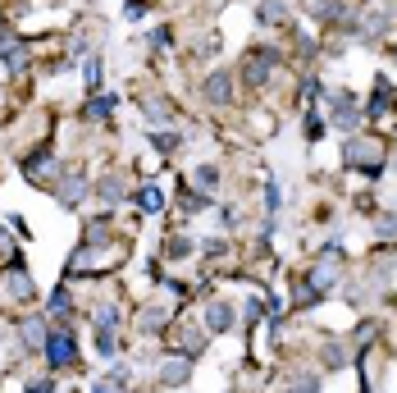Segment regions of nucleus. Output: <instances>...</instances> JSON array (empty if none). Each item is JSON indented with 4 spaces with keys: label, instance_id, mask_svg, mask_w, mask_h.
Segmentation results:
<instances>
[{
    "label": "nucleus",
    "instance_id": "b1692460",
    "mask_svg": "<svg viewBox=\"0 0 397 393\" xmlns=\"http://www.w3.org/2000/svg\"><path fill=\"white\" fill-rule=\"evenodd\" d=\"M188 251H192L188 238H169V256H188Z\"/></svg>",
    "mask_w": 397,
    "mask_h": 393
},
{
    "label": "nucleus",
    "instance_id": "7ed1b4c3",
    "mask_svg": "<svg viewBox=\"0 0 397 393\" xmlns=\"http://www.w3.org/2000/svg\"><path fill=\"white\" fill-rule=\"evenodd\" d=\"M46 357H51V366H55V371L73 366V357H78L73 334H51V339H46Z\"/></svg>",
    "mask_w": 397,
    "mask_h": 393
},
{
    "label": "nucleus",
    "instance_id": "c756f323",
    "mask_svg": "<svg viewBox=\"0 0 397 393\" xmlns=\"http://www.w3.org/2000/svg\"><path fill=\"white\" fill-rule=\"evenodd\" d=\"M5 247H10V238H5V229H0V251H5Z\"/></svg>",
    "mask_w": 397,
    "mask_h": 393
},
{
    "label": "nucleus",
    "instance_id": "c85d7f7f",
    "mask_svg": "<svg viewBox=\"0 0 397 393\" xmlns=\"http://www.w3.org/2000/svg\"><path fill=\"white\" fill-rule=\"evenodd\" d=\"M28 393H51V384L42 380V384H33V389H28Z\"/></svg>",
    "mask_w": 397,
    "mask_h": 393
},
{
    "label": "nucleus",
    "instance_id": "412c9836",
    "mask_svg": "<svg viewBox=\"0 0 397 393\" xmlns=\"http://www.w3.org/2000/svg\"><path fill=\"white\" fill-rule=\"evenodd\" d=\"M110 110H114V101H110V97H105V101L96 97V101L87 106V119H100V115H110Z\"/></svg>",
    "mask_w": 397,
    "mask_h": 393
},
{
    "label": "nucleus",
    "instance_id": "dca6fc26",
    "mask_svg": "<svg viewBox=\"0 0 397 393\" xmlns=\"http://www.w3.org/2000/svg\"><path fill=\"white\" fill-rule=\"evenodd\" d=\"M69 311H73V302H69V293H64V288H55V297H51V316H55V320H64Z\"/></svg>",
    "mask_w": 397,
    "mask_h": 393
},
{
    "label": "nucleus",
    "instance_id": "5701e85b",
    "mask_svg": "<svg viewBox=\"0 0 397 393\" xmlns=\"http://www.w3.org/2000/svg\"><path fill=\"white\" fill-rule=\"evenodd\" d=\"M87 87H91V92L100 87V60H87Z\"/></svg>",
    "mask_w": 397,
    "mask_h": 393
},
{
    "label": "nucleus",
    "instance_id": "4be33fe9",
    "mask_svg": "<svg viewBox=\"0 0 397 393\" xmlns=\"http://www.w3.org/2000/svg\"><path fill=\"white\" fill-rule=\"evenodd\" d=\"M288 393H320V380H315V375H301V380L292 384Z\"/></svg>",
    "mask_w": 397,
    "mask_h": 393
},
{
    "label": "nucleus",
    "instance_id": "39448f33",
    "mask_svg": "<svg viewBox=\"0 0 397 393\" xmlns=\"http://www.w3.org/2000/svg\"><path fill=\"white\" fill-rule=\"evenodd\" d=\"M333 124H338V128H347V133H352L356 128V124H361V119H356V110H352V97H347V92H333Z\"/></svg>",
    "mask_w": 397,
    "mask_h": 393
},
{
    "label": "nucleus",
    "instance_id": "4468645a",
    "mask_svg": "<svg viewBox=\"0 0 397 393\" xmlns=\"http://www.w3.org/2000/svg\"><path fill=\"white\" fill-rule=\"evenodd\" d=\"M119 192H123V178H119V174L100 178V201H105V206H114V201H119Z\"/></svg>",
    "mask_w": 397,
    "mask_h": 393
},
{
    "label": "nucleus",
    "instance_id": "2eb2a0df",
    "mask_svg": "<svg viewBox=\"0 0 397 393\" xmlns=\"http://www.w3.org/2000/svg\"><path fill=\"white\" fill-rule=\"evenodd\" d=\"M5 65H10V74H23V65H28V46L14 42L10 51H5Z\"/></svg>",
    "mask_w": 397,
    "mask_h": 393
},
{
    "label": "nucleus",
    "instance_id": "7c9ffc66",
    "mask_svg": "<svg viewBox=\"0 0 397 393\" xmlns=\"http://www.w3.org/2000/svg\"><path fill=\"white\" fill-rule=\"evenodd\" d=\"M393 169H397V156H393Z\"/></svg>",
    "mask_w": 397,
    "mask_h": 393
},
{
    "label": "nucleus",
    "instance_id": "aec40b11",
    "mask_svg": "<svg viewBox=\"0 0 397 393\" xmlns=\"http://www.w3.org/2000/svg\"><path fill=\"white\" fill-rule=\"evenodd\" d=\"M119 325V311H114V306H100L96 311V329H114Z\"/></svg>",
    "mask_w": 397,
    "mask_h": 393
},
{
    "label": "nucleus",
    "instance_id": "f3484780",
    "mask_svg": "<svg viewBox=\"0 0 397 393\" xmlns=\"http://www.w3.org/2000/svg\"><path fill=\"white\" fill-rule=\"evenodd\" d=\"M261 23H283V5H279V0H265L261 5Z\"/></svg>",
    "mask_w": 397,
    "mask_h": 393
},
{
    "label": "nucleus",
    "instance_id": "9b49d317",
    "mask_svg": "<svg viewBox=\"0 0 397 393\" xmlns=\"http://www.w3.org/2000/svg\"><path fill=\"white\" fill-rule=\"evenodd\" d=\"M310 14H315V23H338L342 0H315V5H310Z\"/></svg>",
    "mask_w": 397,
    "mask_h": 393
},
{
    "label": "nucleus",
    "instance_id": "393cba45",
    "mask_svg": "<svg viewBox=\"0 0 397 393\" xmlns=\"http://www.w3.org/2000/svg\"><path fill=\"white\" fill-rule=\"evenodd\" d=\"M379 233H384V238H397V215H384V219H379Z\"/></svg>",
    "mask_w": 397,
    "mask_h": 393
},
{
    "label": "nucleus",
    "instance_id": "f03ea898",
    "mask_svg": "<svg viewBox=\"0 0 397 393\" xmlns=\"http://www.w3.org/2000/svg\"><path fill=\"white\" fill-rule=\"evenodd\" d=\"M274 65H279V51H274V46H256V51L247 55V69H242V78L252 83V87H265V78L274 74Z\"/></svg>",
    "mask_w": 397,
    "mask_h": 393
},
{
    "label": "nucleus",
    "instance_id": "6ab92c4d",
    "mask_svg": "<svg viewBox=\"0 0 397 393\" xmlns=\"http://www.w3.org/2000/svg\"><path fill=\"white\" fill-rule=\"evenodd\" d=\"M220 183V169H215V165H201L197 169V187H215Z\"/></svg>",
    "mask_w": 397,
    "mask_h": 393
},
{
    "label": "nucleus",
    "instance_id": "a211bd4d",
    "mask_svg": "<svg viewBox=\"0 0 397 393\" xmlns=\"http://www.w3.org/2000/svg\"><path fill=\"white\" fill-rule=\"evenodd\" d=\"M342 361H347V352H342L338 343H324V366H329V371H338Z\"/></svg>",
    "mask_w": 397,
    "mask_h": 393
},
{
    "label": "nucleus",
    "instance_id": "1a4fd4ad",
    "mask_svg": "<svg viewBox=\"0 0 397 393\" xmlns=\"http://www.w3.org/2000/svg\"><path fill=\"white\" fill-rule=\"evenodd\" d=\"M206 101L229 106V74H210V78H206Z\"/></svg>",
    "mask_w": 397,
    "mask_h": 393
},
{
    "label": "nucleus",
    "instance_id": "f8f14e48",
    "mask_svg": "<svg viewBox=\"0 0 397 393\" xmlns=\"http://www.w3.org/2000/svg\"><path fill=\"white\" fill-rule=\"evenodd\" d=\"M96 352H100L105 361L119 357V339H114V329H96Z\"/></svg>",
    "mask_w": 397,
    "mask_h": 393
},
{
    "label": "nucleus",
    "instance_id": "ddd939ff",
    "mask_svg": "<svg viewBox=\"0 0 397 393\" xmlns=\"http://www.w3.org/2000/svg\"><path fill=\"white\" fill-rule=\"evenodd\" d=\"M137 206H142L146 215H155V210L165 206V196H160V187H142V192H137Z\"/></svg>",
    "mask_w": 397,
    "mask_h": 393
},
{
    "label": "nucleus",
    "instance_id": "20e7f679",
    "mask_svg": "<svg viewBox=\"0 0 397 393\" xmlns=\"http://www.w3.org/2000/svg\"><path fill=\"white\" fill-rule=\"evenodd\" d=\"M5 293L14 297V302H28V297H33V274L23 270L19 261L10 265V274H5Z\"/></svg>",
    "mask_w": 397,
    "mask_h": 393
},
{
    "label": "nucleus",
    "instance_id": "0eeeda50",
    "mask_svg": "<svg viewBox=\"0 0 397 393\" xmlns=\"http://www.w3.org/2000/svg\"><path fill=\"white\" fill-rule=\"evenodd\" d=\"M160 380H165V384H188V380H192V361H188V357L165 361V366H160Z\"/></svg>",
    "mask_w": 397,
    "mask_h": 393
},
{
    "label": "nucleus",
    "instance_id": "9d476101",
    "mask_svg": "<svg viewBox=\"0 0 397 393\" xmlns=\"http://www.w3.org/2000/svg\"><path fill=\"white\" fill-rule=\"evenodd\" d=\"M82 174H73V178H64V183H60V206H78V201H82Z\"/></svg>",
    "mask_w": 397,
    "mask_h": 393
},
{
    "label": "nucleus",
    "instance_id": "6e6552de",
    "mask_svg": "<svg viewBox=\"0 0 397 393\" xmlns=\"http://www.w3.org/2000/svg\"><path fill=\"white\" fill-rule=\"evenodd\" d=\"M229 325H233V311H229V302H210V306H206V329L224 334Z\"/></svg>",
    "mask_w": 397,
    "mask_h": 393
},
{
    "label": "nucleus",
    "instance_id": "f257e3e1",
    "mask_svg": "<svg viewBox=\"0 0 397 393\" xmlns=\"http://www.w3.org/2000/svg\"><path fill=\"white\" fill-rule=\"evenodd\" d=\"M342 156H347V165H365V169H379V160H384V142H379V137H347Z\"/></svg>",
    "mask_w": 397,
    "mask_h": 393
},
{
    "label": "nucleus",
    "instance_id": "a878e982",
    "mask_svg": "<svg viewBox=\"0 0 397 393\" xmlns=\"http://www.w3.org/2000/svg\"><path fill=\"white\" fill-rule=\"evenodd\" d=\"M160 320H165V316H160V311H146V316H142V329H146V334H151V329H160Z\"/></svg>",
    "mask_w": 397,
    "mask_h": 393
},
{
    "label": "nucleus",
    "instance_id": "423d86ee",
    "mask_svg": "<svg viewBox=\"0 0 397 393\" xmlns=\"http://www.w3.org/2000/svg\"><path fill=\"white\" fill-rule=\"evenodd\" d=\"M23 348L28 352H46V320H23Z\"/></svg>",
    "mask_w": 397,
    "mask_h": 393
},
{
    "label": "nucleus",
    "instance_id": "cd10ccee",
    "mask_svg": "<svg viewBox=\"0 0 397 393\" xmlns=\"http://www.w3.org/2000/svg\"><path fill=\"white\" fill-rule=\"evenodd\" d=\"M91 393H119V389H114V384H96V389H91Z\"/></svg>",
    "mask_w": 397,
    "mask_h": 393
},
{
    "label": "nucleus",
    "instance_id": "bb28decb",
    "mask_svg": "<svg viewBox=\"0 0 397 393\" xmlns=\"http://www.w3.org/2000/svg\"><path fill=\"white\" fill-rule=\"evenodd\" d=\"M174 142H178L174 133H155V147H160V151H174Z\"/></svg>",
    "mask_w": 397,
    "mask_h": 393
}]
</instances>
